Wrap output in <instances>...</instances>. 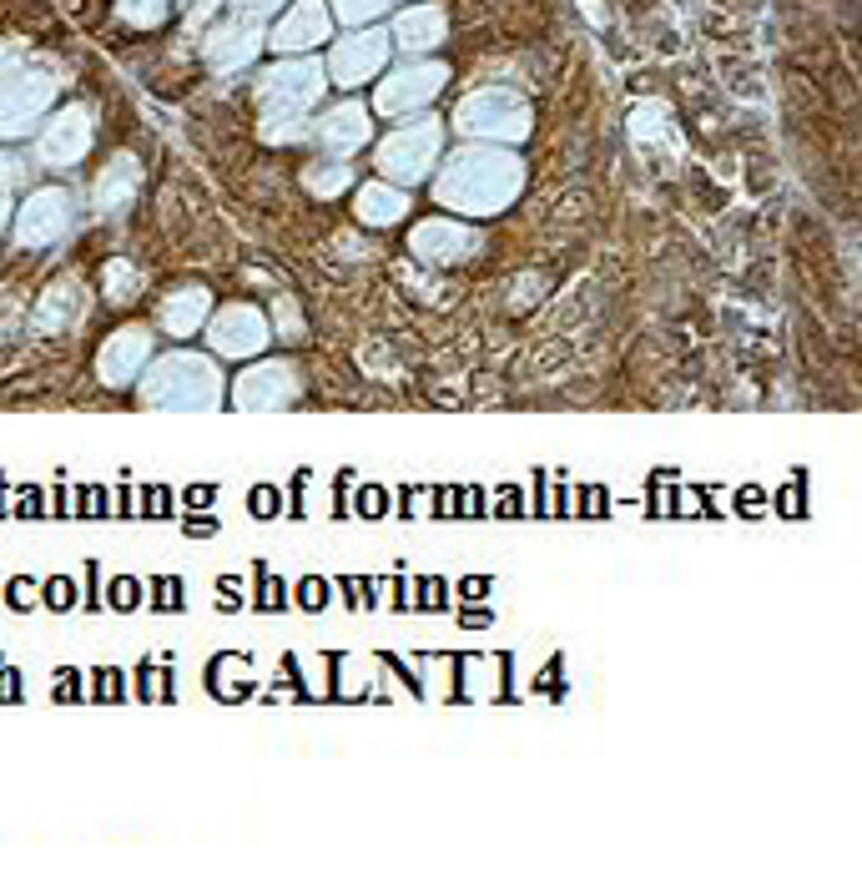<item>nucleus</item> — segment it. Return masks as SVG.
<instances>
[{
    "label": "nucleus",
    "mask_w": 862,
    "mask_h": 882,
    "mask_svg": "<svg viewBox=\"0 0 862 882\" xmlns=\"http://www.w3.org/2000/svg\"><path fill=\"white\" fill-rule=\"evenodd\" d=\"M434 152H439V127H434V121H418V127H404V131H393V137L383 141L379 166L389 177L418 182L434 166Z\"/></svg>",
    "instance_id": "f257e3e1"
},
{
    "label": "nucleus",
    "mask_w": 862,
    "mask_h": 882,
    "mask_svg": "<svg viewBox=\"0 0 862 882\" xmlns=\"http://www.w3.org/2000/svg\"><path fill=\"white\" fill-rule=\"evenodd\" d=\"M389 61V36L383 31H364L333 46L328 66H333V86H364L368 76H379Z\"/></svg>",
    "instance_id": "f03ea898"
},
{
    "label": "nucleus",
    "mask_w": 862,
    "mask_h": 882,
    "mask_svg": "<svg viewBox=\"0 0 862 882\" xmlns=\"http://www.w3.org/2000/svg\"><path fill=\"white\" fill-rule=\"evenodd\" d=\"M318 40H328V11H323V0H292V11L273 31V46L278 51H308Z\"/></svg>",
    "instance_id": "7ed1b4c3"
},
{
    "label": "nucleus",
    "mask_w": 862,
    "mask_h": 882,
    "mask_svg": "<svg viewBox=\"0 0 862 882\" xmlns=\"http://www.w3.org/2000/svg\"><path fill=\"white\" fill-rule=\"evenodd\" d=\"M439 86H444V71H439V66H404V71L379 91V106L383 111H409V106L429 102Z\"/></svg>",
    "instance_id": "20e7f679"
},
{
    "label": "nucleus",
    "mask_w": 862,
    "mask_h": 882,
    "mask_svg": "<svg viewBox=\"0 0 862 882\" xmlns=\"http://www.w3.org/2000/svg\"><path fill=\"white\" fill-rule=\"evenodd\" d=\"M368 131H373V121H368L364 106H338V111H328L318 121L313 137L323 141V147H333V152H358L368 141Z\"/></svg>",
    "instance_id": "39448f33"
},
{
    "label": "nucleus",
    "mask_w": 862,
    "mask_h": 882,
    "mask_svg": "<svg viewBox=\"0 0 862 882\" xmlns=\"http://www.w3.org/2000/svg\"><path fill=\"white\" fill-rule=\"evenodd\" d=\"M444 5H409L399 21H393V36H399V46H409V51H429V46H439L444 40Z\"/></svg>",
    "instance_id": "423d86ee"
},
{
    "label": "nucleus",
    "mask_w": 862,
    "mask_h": 882,
    "mask_svg": "<svg viewBox=\"0 0 862 882\" xmlns=\"http://www.w3.org/2000/svg\"><path fill=\"white\" fill-rule=\"evenodd\" d=\"M409 212V197L393 192V187H383V182H368L364 192H358V218L373 222V227H383V222H399Z\"/></svg>",
    "instance_id": "0eeeda50"
},
{
    "label": "nucleus",
    "mask_w": 862,
    "mask_h": 882,
    "mask_svg": "<svg viewBox=\"0 0 862 882\" xmlns=\"http://www.w3.org/2000/svg\"><path fill=\"white\" fill-rule=\"evenodd\" d=\"M257 610H288V585H283L267 565H257Z\"/></svg>",
    "instance_id": "6e6552de"
},
{
    "label": "nucleus",
    "mask_w": 862,
    "mask_h": 882,
    "mask_svg": "<svg viewBox=\"0 0 862 882\" xmlns=\"http://www.w3.org/2000/svg\"><path fill=\"white\" fill-rule=\"evenodd\" d=\"M40 601H46V610L66 615V610H76V580H66V575H51L46 585H40Z\"/></svg>",
    "instance_id": "1a4fd4ad"
},
{
    "label": "nucleus",
    "mask_w": 862,
    "mask_h": 882,
    "mask_svg": "<svg viewBox=\"0 0 862 882\" xmlns=\"http://www.w3.org/2000/svg\"><path fill=\"white\" fill-rule=\"evenodd\" d=\"M137 605H141V580L137 575H121V580H112V585H106V610H121V615H127V610H137Z\"/></svg>",
    "instance_id": "9d476101"
},
{
    "label": "nucleus",
    "mask_w": 862,
    "mask_h": 882,
    "mask_svg": "<svg viewBox=\"0 0 862 882\" xmlns=\"http://www.w3.org/2000/svg\"><path fill=\"white\" fill-rule=\"evenodd\" d=\"M303 182H308V192L333 197V192H343V187H348V172H343V166H308Z\"/></svg>",
    "instance_id": "9b49d317"
},
{
    "label": "nucleus",
    "mask_w": 862,
    "mask_h": 882,
    "mask_svg": "<svg viewBox=\"0 0 862 882\" xmlns=\"http://www.w3.org/2000/svg\"><path fill=\"white\" fill-rule=\"evenodd\" d=\"M328 601H333V585L323 575H308V580H298V610H328Z\"/></svg>",
    "instance_id": "f8f14e48"
},
{
    "label": "nucleus",
    "mask_w": 862,
    "mask_h": 882,
    "mask_svg": "<svg viewBox=\"0 0 862 882\" xmlns=\"http://www.w3.org/2000/svg\"><path fill=\"white\" fill-rule=\"evenodd\" d=\"M147 610H157V615H177V610H187V605H182V580L177 575H166V580H152V605H147Z\"/></svg>",
    "instance_id": "ddd939ff"
},
{
    "label": "nucleus",
    "mask_w": 862,
    "mask_h": 882,
    "mask_svg": "<svg viewBox=\"0 0 862 882\" xmlns=\"http://www.w3.org/2000/svg\"><path fill=\"white\" fill-rule=\"evenodd\" d=\"M91 681H96V701H121L127 696V676L116 671V665H102V671H91Z\"/></svg>",
    "instance_id": "4468645a"
},
{
    "label": "nucleus",
    "mask_w": 862,
    "mask_h": 882,
    "mask_svg": "<svg viewBox=\"0 0 862 882\" xmlns=\"http://www.w3.org/2000/svg\"><path fill=\"white\" fill-rule=\"evenodd\" d=\"M141 514H147V520H166V514H172V489H166V485H147V494H141Z\"/></svg>",
    "instance_id": "2eb2a0df"
},
{
    "label": "nucleus",
    "mask_w": 862,
    "mask_h": 882,
    "mask_svg": "<svg viewBox=\"0 0 862 882\" xmlns=\"http://www.w3.org/2000/svg\"><path fill=\"white\" fill-rule=\"evenodd\" d=\"M338 590H343V601L354 605V610H373V585H368V580L343 575V580H338Z\"/></svg>",
    "instance_id": "dca6fc26"
},
{
    "label": "nucleus",
    "mask_w": 862,
    "mask_h": 882,
    "mask_svg": "<svg viewBox=\"0 0 862 882\" xmlns=\"http://www.w3.org/2000/svg\"><path fill=\"white\" fill-rule=\"evenodd\" d=\"M444 601H449V585L439 575L418 580V610H444Z\"/></svg>",
    "instance_id": "f3484780"
},
{
    "label": "nucleus",
    "mask_w": 862,
    "mask_h": 882,
    "mask_svg": "<svg viewBox=\"0 0 862 882\" xmlns=\"http://www.w3.org/2000/svg\"><path fill=\"white\" fill-rule=\"evenodd\" d=\"M5 601H11V610L26 615V610H31V601H40V585H36V580H26V575H15V580H11V590H5Z\"/></svg>",
    "instance_id": "a211bd4d"
},
{
    "label": "nucleus",
    "mask_w": 862,
    "mask_h": 882,
    "mask_svg": "<svg viewBox=\"0 0 862 882\" xmlns=\"http://www.w3.org/2000/svg\"><path fill=\"white\" fill-rule=\"evenodd\" d=\"M40 514H46V494L36 485H26L21 499H15V520H40Z\"/></svg>",
    "instance_id": "6ab92c4d"
},
{
    "label": "nucleus",
    "mask_w": 862,
    "mask_h": 882,
    "mask_svg": "<svg viewBox=\"0 0 862 882\" xmlns=\"http://www.w3.org/2000/svg\"><path fill=\"white\" fill-rule=\"evenodd\" d=\"M247 504H253L257 520H273V514L283 510V494H278L273 485H263V489H253V499H247Z\"/></svg>",
    "instance_id": "aec40b11"
},
{
    "label": "nucleus",
    "mask_w": 862,
    "mask_h": 882,
    "mask_svg": "<svg viewBox=\"0 0 862 882\" xmlns=\"http://www.w3.org/2000/svg\"><path fill=\"white\" fill-rule=\"evenodd\" d=\"M182 530H187L192 539H207V535H217V514L212 510H192L187 520H182Z\"/></svg>",
    "instance_id": "412c9836"
},
{
    "label": "nucleus",
    "mask_w": 862,
    "mask_h": 882,
    "mask_svg": "<svg viewBox=\"0 0 862 882\" xmlns=\"http://www.w3.org/2000/svg\"><path fill=\"white\" fill-rule=\"evenodd\" d=\"M81 696H86L81 690V671H71V665L56 671V701H81Z\"/></svg>",
    "instance_id": "4be33fe9"
},
{
    "label": "nucleus",
    "mask_w": 862,
    "mask_h": 882,
    "mask_svg": "<svg viewBox=\"0 0 862 882\" xmlns=\"http://www.w3.org/2000/svg\"><path fill=\"white\" fill-rule=\"evenodd\" d=\"M383 0H338V15L343 21H364V15H379Z\"/></svg>",
    "instance_id": "5701e85b"
},
{
    "label": "nucleus",
    "mask_w": 862,
    "mask_h": 882,
    "mask_svg": "<svg viewBox=\"0 0 862 882\" xmlns=\"http://www.w3.org/2000/svg\"><path fill=\"white\" fill-rule=\"evenodd\" d=\"M21 696H26V690H21V671L0 661V701H21Z\"/></svg>",
    "instance_id": "b1692460"
},
{
    "label": "nucleus",
    "mask_w": 862,
    "mask_h": 882,
    "mask_svg": "<svg viewBox=\"0 0 862 882\" xmlns=\"http://www.w3.org/2000/svg\"><path fill=\"white\" fill-rule=\"evenodd\" d=\"M383 504H389V499H383V489H379V485H368L364 494H358V514H368V520H379Z\"/></svg>",
    "instance_id": "393cba45"
},
{
    "label": "nucleus",
    "mask_w": 862,
    "mask_h": 882,
    "mask_svg": "<svg viewBox=\"0 0 862 882\" xmlns=\"http://www.w3.org/2000/svg\"><path fill=\"white\" fill-rule=\"evenodd\" d=\"M489 590H495V580H489V575H470L464 585H459V595H464V601H484Z\"/></svg>",
    "instance_id": "a878e982"
},
{
    "label": "nucleus",
    "mask_w": 862,
    "mask_h": 882,
    "mask_svg": "<svg viewBox=\"0 0 862 882\" xmlns=\"http://www.w3.org/2000/svg\"><path fill=\"white\" fill-rule=\"evenodd\" d=\"M217 499V485H187V510H207Z\"/></svg>",
    "instance_id": "bb28decb"
},
{
    "label": "nucleus",
    "mask_w": 862,
    "mask_h": 882,
    "mask_svg": "<svg viewBox=\"0 0 862 882\" xmlns=\"http://www.w3.org/2000/svg\"><path fill=\"white\" fill-rule=\"evenodd\" d=\"M489 620H495V610H480V605H474V610H459V626L464 630H480V626H489Z\"/></svg>",
    "instance_id": "cd10ccee"
},
{
    "label": "nucleus",
    "mask_w": 862,
    "mask_h": 882,
    "mask_svg": "<svg viewBox=\"0 0 862 882\" xmlns=\"http://www.w3.org/2000/svg\"><path fill=\"white\" fill-rule=\"evenodd\" d=\"M137 681H141V696H147V701H152V696H157V665L147 661V665H141V671H137Z\"/></svg>",
    "instance_id": "c85d7f7f"
},
{
    "label": "nucleus",
    "mask_w": 862,
    "mask_h": 882,
    "mask_svg": "<svg viewBox=\"0 0 862 882\" xmlns=\"http://www.w3.org/2000/svg\"><path fill=\"white\" fill-rule=\"evenodd\" d=\"M393 610H409V585L404 580H393Z\"/></svg>",
    "instance_id": "c756f323"
},
{
    "label": "nucleus",
    "mask_w": 862,
    "mask_h": 882,
    "mask_svg": "<svg viewBox=\"0 0 862 882\" xmlns=\"http://www.w3.org/2000/svg\"><path fill=\"white\" fill-rule=\"evenodd\" d=\"M520 510H525V504H520V494H515V489H509V494L499 499V514H520Z\"/></svg>",
    "instance_id": "7c9ffc66"
},
{
    "label": "nucleus",
    "mask_w": 862,
    "mask_h": 882,
    "mask_svg": "<svg viewBox=\"0 0 862 882\" xmlns=\"http://www.w3.org/2000/svg\"><path fill=\"white\" fill-rule=\"evenodd\" d=\"M238 11H267V5H278V0H232Z\"/></svg>",
    "instance_id": "2f4dec72"
},
{
    "label": "nucleus",
    "mask_w": 862,
    "mask_h": 882,
    "mask_svg": "<svg viewBox=\"0 0 862 882\" xmlns=\"http://www.w3.org/2000/svg\"><path fill=\"white\" fill-rule=\"evenodd\" d=\"M600 510H610V504H600V494L590 489V494H585V514H600Z\"/></svg>",
    "instance_id": "473e14b6"
},
{
    "label": "nucleus",
    "mask_w": 862,
    "mask_h": 882,
    "mask_svg": "<svg viewBox=\"0 0 862 882\" xmlns=\"http://www.w3.org/2000/svg\"><path fill=\"white\" fill-rule=\"evenodd\" d=\"M5 212H11V207H5V197H0V227H5Z\"/></svg>",
    "instance_id": "72a5a7b5"
}]
</instances>
